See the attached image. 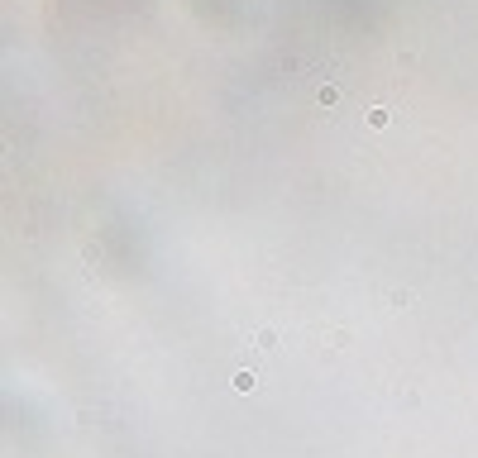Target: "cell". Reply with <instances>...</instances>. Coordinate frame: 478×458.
<instances>
[{
    "label": "cell",
    "mask_w": 478,
    "mask_h": 458,
    "mask_svg": "<svg viewBox=\"0 0 478 458\" xmlns=\"http://www.w3.org/2000/svg\"><path fill=\"white\" fill-rule=\"evenodd\" d=\"M254 387H258L254 373H235V392H254Z\"/></svg>",
    "instance_id": "6da1fadb"
},
{
    "label": "cell",
    "mask_w": 478,
    "mask_h": 458,
    "mask_svg": "<svg viewBox=\"0 0 478 458\" xmlns=\"http://www.w3.org/2000/svg\"><path fill=\"white\" fill-rule=\"evenodd\" d=\"M316 100H320V105H335V100H340V86H320Z\"/></svg>",
    "instance_id": "7a4b0ae2"
},
{
    "label": "cell",
    "mask_w": 478,
    "mask_h": 458,
    "mask_svg": "<svg viewBox=\"0 0 478 458\" xmlns=\"http://www.w3.org/2000/svg\"><path fill=\"white\" fill-rule=\"evenodd\" d=\"M387 120H392V115L382 110V105H378V110H368V125H373V129H387Z\"/></svg>",
    "instance_id": "3957f363"
}]
</instances>
